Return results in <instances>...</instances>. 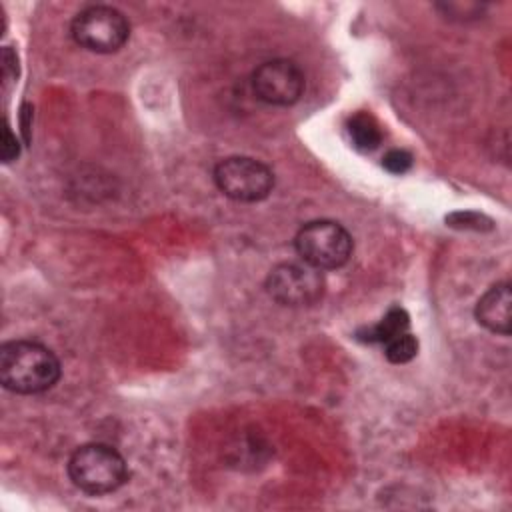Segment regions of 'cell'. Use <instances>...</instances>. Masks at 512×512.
I'll return each instance as SVG.
<instances>
[{
	"instance_id": "6da1fadb",
	"label": "cell",
	"mask_w": 512,
	"mask_h": 512,
	"mask_svg": "<svg viewBox=\"0 0 512 512\" xmlns=\"http://www.w3.org/2000/svg\"><path fill=\"white\" fill-rule=\"evenodd\" d=\"M60 378L54 352L32 340H12L0 348V382L14 394H40Z\"/></svg>"
},
{
	"instance_id": "7a4b0ae2",
	"label": "cell",
	"mask_w": 512,
	"mask_h": 512,
	"mask_svg": "<svg viewBox=\"0 0 512 512\" xmlns=\"http://www.w3.org/2000/svg\"><path fill=\"white\" fill-rule=\"evenodd\" d=\"M68 476L72 484L92 496L118 490L128 476L122 454L102 442H90L74 450L68 460Z\"/></svg>"
},
{
	"instance_id": "3957f363",
	"label": "cell",
	"mask_w": 512,
	"mask_h": 512,
	"mask_svg": "<svg viewBox=\"0 0 512 512\" xmlns=\"http://www.w3.org/2000/svg\"><path fill=\"white\" fill-rule=\"evenodd\" d=\"M294 246L302 262L318 270L340 268L352 254V238L348 230L332 220L304 224L294 238Z\"/></svg>"
},
{
	"instance_id": "277c9868",
	"label": "cell",
	"mask_w": 512,
	"mask_h": 512,
	"mask_svg": "<svg viewBox=\"0 0 512 512\" xmlns=\"http://www.w3.org/2000/svg\"><path fill=\"white\" fill-rule=\"evenodd\" d=\"M70 34L78 46L90 52L112 54L128 40L130 24L120 10L98 4L84 8L74 16Z\"/></svg>"
},
{
	"instance_id": "5b68a950",
	"label": "cell",
	"mask_w": 512,
	"mask_h": 512,
	"mask_svg": "<svg viewBox=\"0 0 512 512\" xmlns=\"http://www.w3.org/2000/svg\"><path fill=\"white\" fill-rule=\"evenodd\" d=\"M214 182L218 190L236 202H260L274 186L272 170L248 156H230L216 164Z\"/></svg>"
},
{
	"instance_id": "8992f818",
	"label": "cell",
	"mask_w": 512,
	"mask_h": 512,
	"mask_svg": "<svg viewBox=\"0 0 512 512\" xmlns=\"http://www.w3.org/2000/svg\"><path fill=\"white\" fill-rule=\"evenodd\" d=\"M266 290L282 306H310L322 298V270L306 262H282L266 278Z\"/></svg>"
},
{
	"instance_id": "52a82bcc",
	"label": "cell",
	"mask_w": 512,
	"mask_h": 512,
	"mask_svg": "<svg viewBox=\"0 0 512 512\" xmlns=\"http://www.w3.org/2000/svg\"><path fill=\"white\" fill-rule=\"evenodd\" d=\"M252 90L266 104L292 106L304 92V74L288 58L266 60L252 74Z\"/></svg>"
},
{
	"instance_id": "ba28073f",
	"label": "cell",
	"mask_w": 512,
	"mask_h": 512,
	"mask_svg": "<svg viewBox=\"0 0 512 512\" xmlns=\"http://www.w3.org/2000/svg\"><path fill=\"white\" fill-rule=\"evenodd\" d=\"M476 320L490 332L508 336L512 326V292L508 282L488 288L476 304Z\"/></svg>"
},
{
	"instance_id": "9c48e42d",
	"label": "cell",
	"mask_w": 512,
	"mask_h": 512,
	"mask_svg": "<svg viewBox=\"0 0 512 512\" xmlns=\"http://www.w3.org/2000/svg\"><path fill=\"white\" fill-rule=\"evenodd\" d=\"M348 136L352 146L360 152H372L382 142V130L368 112H358L348 120Z\"/></svg>"
},
{
	"instance_id": "30bf717a",
	"label": "cell",
	"mask_w": 512,
	"mask_h": 512,
	"mask_svg": "<svg viewBox=\"0 0 512 512\" xmlns=\"http://www.w3.org/2000/svg\"><path fill=\"white\" fill-rule=\"evenodd\" d=\"M408 326H410V320H408L406 310L394 306V308H390L384 314V318L378 324H374V326L366 328L364 332H360V338L366 340V342H382V344H386L394 336L406 332Z\"/></svg>"
},
{
	"instance_id": "8fae6325",
	"label": "cell",
	"mask_w": 512,
	"mask_h": 512,
	"mask_svg": "<svg viewBox=\"0 0 512 512\" xmlns=\"http://www.w3.org/2000/svg\"><path fill=\"white\" fill-rule=\"evenodd\" d=\"M384 354L386 358L392 362V364H404V362H410L416 352H418V340L406 330L398 336H394L392 340H388L384 344Z\"/></svg>"
},
{
	"instance_id": "7c38bea8",
	"label": "cell",
	"mask_w": 512,
	"mask_h": 512,
	"mask_svg": "<svg viewBox=\"0 0 512 512\" xmlns=\"http://www.w3.org/2000/svg\"><path fill=\"white\" fill-rule=\"evenodd\" d=\"M382 166L392 172V174H404L410 170L412 166V156L406 152V150H400V148H394V150H388L382 158Z\"/></svg>"
},
{
	"instance_id": "4fadbf2b",
	"label": "cell",
	"mask_w": 512,
	"mask_h": 512,
	"mask_svg": "<svg viewBox=\"0 0 512 512\" xmlns=\"http://www.w3.org/2000/svg\"><path fill=\"white\" fill-rule=\"evenodd\" d=\"M2 76L4 82H12L18 76V58L10 46H4L2 50Z\"/></svg>"
},
{
	"instance_id": "5bb4252c",
	"label": "cell",
	"mask_w": 512,
	"mask_h": 512,
	"mask_svg": "<svg viewBox=\"0 0 512 512\" xmlns=\"http://www.w3.org/2000/svg\"><path fill=\"white\" fill-rule=\"evenodd\" d=\"M16 156H18V140L10 132L8 124H4V130H2V160L12 162V160H16Z\"/></svg>"
}]
</instances>
